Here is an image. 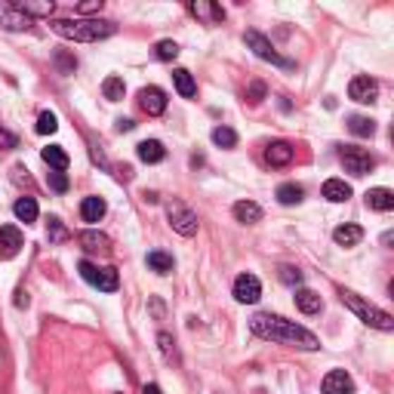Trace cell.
I'll return each instance as SVG.
<instances>
[{"label":"cell","mask_w":394,"mask_h":394,"mask_svg":"<svg viewBox=\"0 0 394 394\" xmlns=\"http://www.w3.org/2000/svg\"><path fill=\"white\" fill-rule=\"evenodd\" d=\"M78 240L87 253H108V250H111V240H108V234H102V231H83Z\"/></svg>","instance_id":"obj_16"},{"label":"cell","mask_w":394,"mask_h":394,"mask_svg":"<svg viewBox=\"0 0 394 394\" xmlns=\"http://www.w3.org/2000/svg\"><path fill=\"white\" fill-rule=\"evenodd\" d=\"M56 65H59V71H62V74H74V68H78V59L59 53V56H56Z\"/></svg>","instance_id":"obj_39"},{"label":"cell","mask_w":394,"mask_h":394,"mask_svg":"<svg viewBox=\"0 0 394 394\" xmlns=\"http://www.w3.org/2000/svg\"><path fill=\"white\" fill-rule=\"evenodd\" d=\"M342 302L355 312L360 321H364L367 326H376V330H382V333H391L394 330V317L388 312H382V308H376L370 305V302H364L357 296V293H351V290H342Z\"/></svg>","instance_id":"obj_3"},{"label":"cell","mask_w":394,"mask_h":394,"mask_svg":"<svg viewBox=\"0 0 394 394\" xmlns=\"http://www.w3.org/2000/svg\"><path fill=\"white\" fill-rule=\"evenodd\" d=\"M16 10H19L22 16H28V19H35V16H53V10H56V4L53 0H19V4H13Z\"/></svg>","instance_id":"obj_15"},{"label":"cell","mask_w":394,"mask_h":394,"mask_svg":"<svg viewBox=\"0 0 394 394\" xmlns=\"http://www.w3.org/2000/svg\"><path fill=\"white\" fill-rule=\"evenodd\" d=\"M324 394H355V382H351V376L345 370H333L324 376Z\"/></svg>","instance_id":"obj_12"},{"label":"cell","mask_w":394,"mask_h":394,"mask_svg":"<svg viewBox=\"0 0 394 394\" xmlns=\"http://www.w3.org/2000/svg\"><path fill=\"white\" fill-rule=\"evenodd\" d=\"M13 213H16V219L19 222H35L37 219V200L35 197H19L16 200V207H13Z\"/></svg>","instance_id":"obj_27"},{"label":"cell","mask_w":394,"mask_h":394,"mask_svg":"<svg viewBox=\"0 0 394 394\" xmlns=\"http://www.w3.org/2000/svg\"><path fill=\"white\" fill-rule=\"evenodd\" d=\"M213 142L219 148H234V145H238V133H234L231 127H216L213 130Z\"/></svg>","instance_id":"obj_32"},{"label":"cell","mask_w":394,"mask_h":394,"mask_svg":"<svg viewBox=\"0 0 394 394\" xmlns=\"http://www.w3.org/2000/svg\"><path fill=\"white\" fill-rule=\"evenodd\" d=\"M281 281L287 283V287H299V283H302V271H299V268L283 265V268H281Z\"/></svg>","instance_id":"obj_36"},{"label":"cell","mask_w":394,"mask_h":394,"mask_svg":"<svg viewBox=\"0 0 394 394\" xmlns=\"http://www.w3.org/2000/svg\"><path fill=\"white\" fill-rule=\"evenodd\" d=\"M339 157H342V166H345L351 176H367V173H373V166H376V157L370 151L355 148V145H345L339 151Z\"/></svg>","instance_id":"obj_6"},{"label":"cell","mask_w":394,"mask_h":394,"mask_svg":"<svg viewBox=\"0 0 394 394\" xmlns=\"http://www.w3.org/2000/svg\"><path fill=\"white\" fill-rule=\"evenodd\" d=\"M16 145H19L16 133H10V130H4V127H0V151H10V148H16Z\"/></svg>","instance_id":"obj_41"},{"label":"cell","mask_w":394,"mask_h":394,"mask_svg":"<svg viewBox=\"0 0 394 394\" xmlns=\"http://www.w3.org/2000/svg\"><path fill=\"white\" fill-rule=\"evenodd\" d=\"M148 268L157 274H170L173 271V256L164 253V250H154V253H148Z\"/></svg>","instance_id":"obj_29"},{"label":"cell","mask_w":394,"mask_h":394,"mask_svg":"<svg viewBox=\"0 0 394 394\" xmlns=\"http://www.w3.org/2000/svg\"><path fill=\"white\" fill-rule=\"evenodd\" d=\"M142 394H164V391H161V385L151 382V385H145V388H142Z\"/></svg>","instance_id":"obj_44"},{"label":"cell","mask_w":394,"mask_h":394,"mask_svg":"<svg viewBox=\"0 0 394 394\" xmlns=\"http://www.w3.org/2000/svg\"><path fill=\"white\" fill-rule=\"evenodd\" d=\"M302 195H305V191H302V185H296V182H283V185L278 188V200L283 207H293V204H299L302 200Z\"/></svg>","instance_id":"obj_30"},{"label":"cell","mask_w":394,"mask_h":394,"mask_svg":"<svg viewBox=\"0 0 394 394\" xmlns=\"http://www.w3.org/2000/svg\"><path fill=\"white\" fill-rule=\"evenodd\" d=\"M56 130H59V121H56L53 111H44L37 117V133L40 136H49V133H56Z\"/></svg>","instance_id":"obj_34"},{"label":"cell","mask_w":394,"mask_h":394,"mask_svg":"<svg viewBox=\"0 0 394 394\" xmlns=\"http://www.w3.org/2000/svg\"><path fill=\"white\" fill-rule=\"evenodd\" d=\"M234 219L247 222V225H256L259 219H262V207L253 204V200H238V204H234Z\"/></svg>","instance_id":"obj_22"},{"label":"cell","mask_w":394,"mask_h":394,"mask_svg":"<svg viewBox=\"0 0 394 394\" xmlns=\"http://www.w3.org/2000/svg\"><path fill=\"white\" fill-rule=\"evenodd\" d=\"M296 305H299V312H305V314H317L324 308V302L314 290H296Z\"/></svg>","instance_id":"obj_25"},{"label":"cell","mask_w":394,"mask_h":394,"mask_svg":"<svg viewBox=\"0 0 394 394\" xmlns=\"http://www.w3.org/2000/svg\"><path fill=\"white\" fill-rule=\"evenodd\" d=\"M40 157H44V164L49 166V170H56V173L68 170V154L62 151V145H47L44 151H40Z\"/></svg>","instance_id":"obj_19"},{"label":"cell","mask_w":394,"mask_h":394,"mask_svg":"<svg viewBox=\"0 0 394 394\" xmlns=\"http://www.w3.org/2000/svg\"><path fill=\"white\" fill-rule=\"evenodd\" d=\"M324 197L330 200V204H345L351 197V185L345 179H326L324 182Z\"/></svg>","instance_id":"obj_17"},{"label":"cell","mask_w":394,"mask_h":394,"mask_svg":"<svg viewBox=\"0 0 394 394\" xmlns=\"http://www.w3.org/2000/svg\"><path fill=\"white\" fill-rule=\"evenodd\" d=\"M114 127H117V133H130L133 127H136V123H133V121H130V117H121V121H117V123H114Z\"/></svg>","instance_id":"obj_43"},{"label":"cell","mask_w":394,"mask_h":394,"mask_svg":"<svg viewBox=\"0 0 394 394\" xmlns=\"http://www.w3.org/2000/svg\"><path fill=\"white\" fill-rule=\"evenodd\" d=\"M154 56L161 59V62H173V59L179 56V44H176V40H161V44L154 47Z\"/></svg>","instance_id":"obj_33"},{"label":"cell","mask_w":394,"mask_h":394,"mask_svg":"<svg viewBox=\"0 0 394 394\" xmlns=\"http://www.w3.org/2000/svg\"><path fill=\"white\" fill-rule=\"evenodd\" d=\"M247 99H250V102H253V105H259V102H262V99H265V83H262V80H253V83H250V90H247Z\"/></svg>","instance_id":"obj_38"},{"label":"cell","mask_w":394,"mask_h":394,"mask_svg":"<svg viewBox=\"0 0 394 394\" xmlns=\"http://www.w3.org/2000/svg\"><path fill=\"white\" fill-rule=\"evenodd\" d=\"M250 330L253 336L259 339H268V342H278V345H293V348H302V351H317L321 342L312 330L305 326L287 321V317H278V314H256L250 321Z\"/></svg>","instance_id":"obj_1"},{"label":"cell","mask_w":394,"mask_h":394,"mask_svg":"<svg viewBox=\"0 0 394 394\" xmlns=\"http://www.w3.org/2000/svg\"><path fill=\"white\" fill-rule=\"evenodd\" d=\"M293 161V148L287 142H271V145L265 148V164L271 166H287Z\"/></svg>","instance_id":"obj_18"},{"label":"cell","mask_w":394,"mask_h":394,"mask_svg":"<svg viewBox=\"0 0 394 394\" xmlns=\"http://www.w3.org/2000/svg\"><path fill=\"white\" fill-rule=\"evenodd\" d=\"M0 25H4L6 31H28L31 19H28V16H22L13 4H6V6H0Z\"/></svg>","instance_id":"obj_14"},{"label":"cell","mask_w":394,"mask_h":394,"mask_svg":"<svg viewBox=\"0 0 394 394\" xmlns=\"http://www.w3.org/2000/svg\"><path fill=\"white\" fill-rule=\"evenodd\" d=\"M234 299H238L240 305H256V302L262 299V283H259L256 274H240V278L234 281Z\"/></svg>","instance_id":"obj_8"},{"label":"cell","mask_w":394,"mask_h":394,"mask_svg":"<svg viewBox=\"0 0 394 394\" xmlns=\"http://www.w3.org/2000/svg\"><path fill=\"white\" fill-rule=\"evenodd\" d=\"M348 96L360 105H370V102H376V96H379V83H376L370 74H360V78L348 83Z\"/></svg>","instance_id":"obj_9"},{"label":"cell","mask_w":394,"mask_h":394,"mask_svg":"<svg viewBox=\"0 0 394 394\" xmlns=\"http://www.w3.org/2000/svg\"><path fill=\"white\" fill-rule=\"evenodd\" d=\"M157 342H161V351H164V357L166 360H173L176 357V342H173V336H170V333H161V336H157Z\"/></svg>","instance_id":"obj_40"},{"label":"cell","mask_w":394,"mask_h":394,"mask_svg":"<svg viewBox=\"0 0 394 394\" xmlns=\"http://www.w3.org/2000/svg\"><path fill=\"white\" fill-rule=\"evenodd\" d=\"M367 207L379 209V213H388V209H394V195L388 188H370L367 191Z\"/></svg>","instance_id":"obj_21"},{"label":"cell","mask_w":394,"mask_h":394,"mask_svg":"<svg viewBox=\"0 0 394 394\" xmlns=\"http://www.w3.org/2000/svg\"><path fill=\"white\" fill-rule=\"evenodd\" d=\"M99 10H102V0H87V4H78V13H80V16L99 13Z\"/></svg>","instance_id":"obj_42"},{"label":"cell","mask_w":394,"mask_h":394,"mask_svg":"<svg viewBox=\"0 0 394 394\" xmlns=\"http://www.w3.org/2000/svg\"><path fill=\"white\" fill-rule=\"evenodd\" d=\"M80 216H83V222H99L105 216V200L102 197H83Z\"/></svg>","instance_id":"obj_26"},{"label":"cell","mask_w":394,"mask_h":394,"mask_svg":"<svg viewBox=\"0 0 394 394\" xmlns=\"http://www.w3.org/2000/svg\"><path fill=\"white\" fill-rule=\"evenodd\" d=\"M188 13L197 16V19L207 22V25H219V22L225 19V10H222V6L209 4V0H191V4H188Z\"/></svg>","instance_id":"obj_11"},{"label":"cell","mask_w":394,"mask_h":394,"mask_svg":"<svg viewBox=\"0 0 394 394\" xmlns=\"http://www.w3.org/2000/svg\"><path fill=\"white\" fill-rule=\"evenodd\" d=\"M166 219H170L173 231H179L182 238H195L197 234V213L182 204V200H170L166 204Z\"/></svg>","instance_id":"obj_4"},{"label":"cell","mask_w":394,"mask_h":394,"mask_svg":"<svg viewBox=\"0 0 394 394\" xmlns=\"http://www.w3.org/2000/svg\"><path fill=\"white\" fill-rule=\"evenodd\" d=\"M102 93H105L108 102H121L123 93H127V87H123V78H114V74H111V78H105Z\"/></svg>","instance_id":"obj_31"},{"label":"cell","mask_w":394,"mask_h":394,"mask_svg":"<svg viewBox=\"0 0 394 394\" xmlns=\"http://www.w3.org/2000/svg\"><path fill=\"white\" fill-rule=\"evenodd\" d=\"M333 240H336L339 247H357L360 240H364V228H360V225H339V228L333 231Z\"/></svg>","instance_id":"obj_20"},{"label":"cell","mask_w":394,"mask_h":394,"mask_svg":"<svg viewBox=\"0 0 394 394\" xmlns=\"http://www.w3.org/2000/svg\"><path fill=\"white\" fill-rule=\"evenodd\" d=\"M244 40H247V47L253 49V53H256L259 59H265V62L278 65V68H293V62H290V59H283V56L278 53V49L271 47V40H268L265 35H259V31H247Z\"/></svg>","instance_id":"obj_5"},{"label":"cell","mask_w":394,"mask_h":394,"mask_svg":"<svg viewBox=\"0 0 394 394\" xmlns=\"http://www.w3.org/2000/svg\"><path fill=\"white\" fill-rule=\"evenodd\" d=\"M49 188H53V191H59V195H65V191H68V176H65V173H49Z\"/></svg>","instance_id":"obj_37"},{"label":"cell","mask_w":394,"mask_h":394,"mask_svg":"<svg viewBox=\"0 0 394 394\" xmlns=\"http://www.w3.org/2000/svg\"><path fill=\"white\" fill-rule=\"evenodd\" d=\"M49 28H53L59 37L74 40V44H96V40L111 37L117 31V25L108 19H53Z\"/></svg>","instance_id":"obj_2"},{"label":"cell","mask_w":394,"mask_h":394,"mask_svg":"<svg viewBox=\"0 0 394 394\" xmlns=\"http://www.w3.org/2000/svg\"><path fill=\"white\" fill-rule=\"evenodd\" d=\"M173 83H176V90H179V96H185V99L197 96V83H195V78H191V71L176 68L173 71Z\"/></svg>","instance_id":"obj_24"},{"label":"cell","mask_w":394,"mask_h":394,"mask_svg":"<svg viewBox=\"0 0 394 394\" xmlns=\"http://www.w3.org/2000/svg\"><path fill=\"white\" fill-rule=\"evenodd\" d=\"M348 130L355 133V136H360V139H370L376 133V123L370 121V117H364V114H351L348 117Z\"/></svg>","instance_id":"obj_28"},{"label":"cell","mask_w":394,"mask_h":394,"mask_svg":"<svg viewBox=\"0 0 394 394\" xmlns=\"http://www.w3.org/2000/svg\"><path fill=\"white\" fill-rule=\"evenodd\" d=\"M22 250V231L16 225H4L0 228V259H13Z\"/></svg>","instance_id":"obj_13"},{"label":"cell","mask_w":394,"mask_h":394,"mask_svg":"<svg viewBox=\"0 0 394 394\" xmlns=\"http://www.w3.org/2000/svg\"><path fill=\"white\" fill-rule=\"evenodd\" d=\"M139 105H142V111H145L148 117H157V114L166 111V93L161 87H145L139 93Z\"/></svg>","instance_id":"obj_10"},{"label":"cell","mask_w":394,"mask_h":394,"mask_svg":"<svg viewBox=\"0 0 394 394\" xmlns=\"http://www.w3.org/2000/svg\"><path fill=\"white\" fill-rule=\"evenodd\" d=\"M164 157H166V148H164L157 139L139 142V161H145V164H161Z\"/></svg>","instance_id":"obj_23"},{"label":"cell","mask_w":394,"mask_h":394,"mask_svg":"<svg viewBox=\"0 0 394 394\" xmlns=\"http://www.w3.org/2000/svg\"><path fill=\"white\" fill-rule=\"evenodd\" d=\"M47 238L53 240V244H62V240H68V231H65V225L59 219H49L47 222Z\"/></svg>","instance_id":"obj_35"},{"label":"cell","mask_w":394,"mask_h":394,"mask_svg":"<svg viewBox=\"0 0 394 394\" xmlns=\"http://www.w3.org/2000/svg\"><path fill=\"white\" fill-rule=\"evenodd\" d=\"M78 268H80V278L87 281V283H93V287L102 290V293H114L117 287H121L114 268H96V265H90V262H80Z\"/></svg>","instance_id":"obj_7"}]
</instances>
